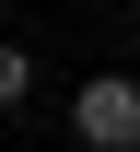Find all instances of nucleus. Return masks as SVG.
Segmentation results:
<instances>
[{
    "instance_id": "nucleus-1",
    "label": "nucleus",
    "mask_w": 140,
    "mask_h": 152,
    "mask_svg": "<svg viewBox=\"0 0 140 152\" xmlns=\"http://www.w3.org/2000/svg\"><path fill=\"white\" fill-rule=\"evenodd\" d=\"M70 140H82V152H140V82H128V70H94V82L70 94Z\"/></svg>"
},
{
    "instance_id": "nucleus-2",
    "label": "nucleus",
    "mask_w": 140,
    "mask_h": 152,
    "mask_svg": "<svg viewBox=\"0 0 140 152\" xmlns=\"http://www.w3.org/2000/svg\"><path fill=\"white\" fill-rule=\"evenodd\" d=\"M23 94H35V58H23V47H12V35H0V117H12V105H23Z\"/></svg>"
}]
</instances>
